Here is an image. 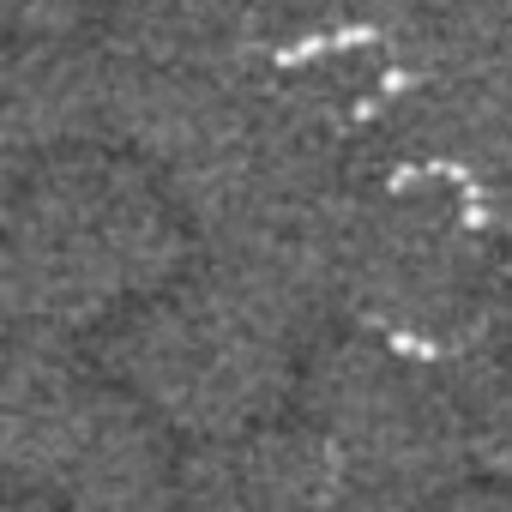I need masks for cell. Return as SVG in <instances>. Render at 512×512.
<instances>
[{
	"instance_id": "cell-9",
	"label": "cell",
	"mask_w": 512,
	"mask_h": 512,
	"mask_svg": "<svg viewBox=\"0 0 512 512\" xmlns=\"http://www.w3.org/2000/svg\"><path fill=\"white\" fill-rule=\"evenodd\" d=\"M404 7H410V0H260V31H266L272 49L392 37Z\"/></svg>"
},
{
	"instance_id": "cell-6",
	"label": "cell",
	"mask_w": 512,
	"mask_h": 512,
	"mask_svg": "<svg viewBox=\"0 0 512 512\" xmlns=\"http://www.w3.org/2000/svg\"><path fill=\"white\" fill-rule=\"evenodd\" d=\"M121 61L103 31L7 37V157L121 145Z\"/></svg>"
},
{
	"instance_id": "cell-3",
	"label": "cell",
	"mask_w": 512,
	"mask_h": 512,
	"mask_svg": "<svg viewBox=\"0 0 512 512\" xmlns=\"http://www.w3.org/2000/svg\"><path fill=\"white\" fill-rule=\"evenodd\" d=\"M512 247L488 193L428 157H386L356 193L338 272V326L452 356L506 296Z\"/></svg>"
},
{
	"instance_id": "cell-8",
	"label": "cell",
	"mask_w": 512,
	"mask_h": 512,
	"mask_svg": "<svg viewBox=\"0 0 512 512\" xmlns=\"http://www.w3.org/2000/svg\"><path fill=\"white\" fill-rule=\"evenodd\" d=\"M91 31L151 67H235L272 49L260 0H97Z\"/></svg>"
},
{
	"instance_id": "cell-1",
	"label": "cell",
	"mask_w": 512,
	"mask_h": 512,
	"mask_svg": "<svg viewBox=\"0 0 512 512\" xmlns=\"http://www.w3.org/2000/svg\"><path fill=\"white\" fill-rule=\"evenodd\" d=\"M193 229L169 181L121 145L7 157L0 308L25 326L103 332L193 266Z\"/></svg>"
},
{
	"instance_id": "cell-5",
	"label": "cell",
	"mask_w": 512,
	"mask_h": 512,
	"mask_svg": "<svg viewBox=\"0 0 512 512\" xmlns=\"http://www.w3.org/2000/svg\"><path fill=\"white\" fill-rule=\"evenodd\" d=\"M296 410L332 446L344 506L506 500L482 482L458 386L428 350L362 326H332L302 362Z\"/></svg>"
},
{
	"instance_id": "cell-7",
	"label": "cell",
	"mask_w": 512,
	"mask_h": 512,
	"mask_svg": "<svg viewBox=\"0 0 512 512\" xmlns=\"http://www.w3.org/2000/svg\"><path fill=\"white\" fill-rule=\"evenodd\" d=\"M175 506H253V512H284V506H344L338 458L320 440V428L296 410L272 416L260 428L187 440L175 470Z\"/></svg>"
},
{
	"instance_id": "cell-2",
	"label": "cell",
	"mask_w": 512,
	"mask_h": 512,
	"mask_svg": "<svg viewBox=\"0 0 512 512\" xmlns=\"http://www.w3.org/2000/svg\"><path fill=\"white\" fill-rule=\"evenodd\" d=\"M175 428L139 404L79 332L7 320L0 344V500L25 512L175 506Z\"/></svg>"
},
{
	"instance_id": "cell-4",
	"label": "cell",
	"mask_w": 512,
	"mask_h": 512,
	"mask_svg": "<svg viewBox=\"0 0 512 512\" xmlns=\"http://www.w3.org/2000/svg\"><path fill=\"white\" fill-rule=\"evenodd\" d=\"M91 350L181 440H217L296 410L314 338L193 260L181 278L115 314Z\"/></svg>"
}]
</instances>
